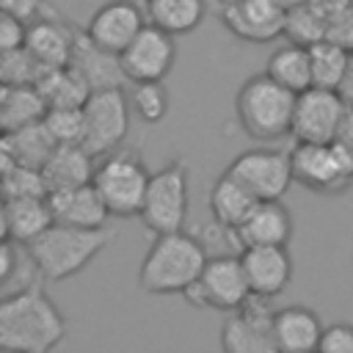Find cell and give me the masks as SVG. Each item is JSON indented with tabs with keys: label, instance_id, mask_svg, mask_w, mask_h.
I'll return each instance as SVG.
<instances>
[{
	"label": "cell",
	"instance_id": "26",
	"mask_svg": "<svg viewBox=\"0 0 353 353\" xmlns=\"http://www.w3.org/2000/svg\"><path fill=\"white\" fill-rule=\"evenodd\" d=\"M3 154H8L17 165H28V168H44V163L50 160V154L55 152V141L50 135V130L44 127V121L28 124L22 130L14 132H3Z\"/></svg>",
	"mask_w": 353,
	"mask_h": 353
},
{
	"label": "cell",
	"instance_id": "7",
	"mask_svg": "<svg viewBox=\"0 0 353 353\" xmlns=\"http://www.w3.org/2000/svg\"><path fill=\"white\" fill-rule=\"evenodd\" d=\"M185 301L196 309H212V312H237L248 303L254 295L240 262V254H218L210 256L201 276L182 292Z\"/></svg>",
	"mask_w": 353,
	"mask_h": 353
},
{
	"label": "cell",
	"instance_id": "18",
	"mask_svg": "<svg viewBox=\"0 0 353 353\" xmlns=\"http://www.w3.org/2000/svg\"><path fill=\"white\" fill-rule=\"evenodd\" d=\"M69 66L91 85V91L113 88V85H121V83L127 80L119 55L110 52V50H105V47H99L85 30H80V33L74 36V47H72Z\"/></svg>",
	"mask_w": 353,
	"mask_h": 353
},
{
	"label": "cell",
	"instance_id": "27",
	"mask_svg": "<svg viewBox=\"0 0 353 353\" xmlns=\"http://www.w3.org/2000/svg\"><path fill=\"white\" fill-rule=\"evenodd\" d=\"M265 72L281 83L284 88L301 94L306 88H312V55H309V44H298V41H287L279 50L270 52Z\"/></svg>",
	"mask_w": 353,
	"mask_h": 353
},
{
	"label": "cell",
	"instance_id": "36",
	"mask_svg": "<svg viewBox=\"0 0 353 353\" xmlns=\"http://www.w3.org/2000/svg\"><path fill=\"white\" fill-rule=\"evenodd\" d=\"M320 353H353V323H331L323 328Z\"/></svg>",
	"mask_w": 353,
	"mask_h": 353
},
{
	"label": "cell",
	"instance_id": "9",
	"mask_svg": "<svg viewBox=\"0 0 353 353\" xmlns=\"http://www.w3.org/2000/svg\"><path fill=\"white\" fill-rule=\"evenodd\" d=\"M290 154H292L295 182L312 193L336 196L353 185V163L334 141L331 143H295Z\"/></svg>",
	"mask_w": 353,
	"mask_h": 353
},
{
	"label": "cell",
	"instance_id": "32",
	"mask_svg": "<svg viewBox=\"0 0 353 353\" xmlns=\"http://www.w3.org/2000/svg\"><path fill=\"white\" fill-rule=\"evenodd\" d=\"M130 105H132V113H135L141 121H146V124L163 121L165 113H168V91H165L163 80L132 83Z\"/></svg>",
	"mask_w": 353,
	"mask_h": 353
},
{
	"label": "cell",
	"instance_id": "12",
	"mask_svg": "<svg viewBox=\"0 0 353 353\" xmlns=\"http://www.w3.org/2000/svg\"><path fill=\"white\" fill-rule=\"evenodd\" d=\"M273 314L268 298L251 295L248 303L226 314L221 325V353H281L273 336Z\"/></svg>",
	"mask_w": 353,
	"mask_h": 353
},
{
	"label": "cell",
	"instance_id": "35",
	"mask_svg": "<svg viewBox=\"0 0 353 353\" xmlns=\"http://www.w3.org/2000/svg\"><path fill=\"white\" fill-rule=\"evenodd\" d=\"M287 36L298 44H314L328 33H325V25L317 22V17L309 8H292L287 17Z\"/></svg>",
	"mask_w": 353,
	"mask_h": 353
},
{
	"label": "cell",
	"instance_id": "25",
	"mask_svg": "<svg viewBox=\"0 0 353 353\" xmlns=\"http://www.w3.org/2000/svg\"><path fill=\"white\" fill-rule=\"evenodd\" d=\"M50 105L39 85H3L0 88V130L14 132L28 124L44 121Z\"/></svg>",
	"mask_w": 353,
	"mask_h": 353
},
{
	"label": "cell",
	"instance_id": "14",
	"mask_svg": "<svg viewBox=\"0 0 353 353\" xmlns=\"http://www.w3.org/2000/svg\"><path fill=\"white\" fill-rule=\"evenodd\" d=\"M290 8L284 0H240L221 6V22L232 36L248 44H265L287 33Z\"/></svg>",
	"mask_w": 353,
	"mask_h": 353
},
{
	"label": "cell",
	"instance_id": "15",
	"mask_svg": "<svg viewBox=\"0 0 353 353\" xmlns=\"http://www.w3.org/2000/svg\"><path fill=\"white\" fill-rule=\"evenodd\" d=\"M149 19L143 17V11L132 3V0H108L105 6H99L91 19L85 22V33L105 50L121 55L132 39L143 30Z\"/></svg>",
	"mask_w": 353,
	"mask_h": 353
},
{
	"label": "cell",
	"instance_id": "20",
	"mask_svg": "<svg viewBox=\"0 0 353 353\" xmlns=\"http://www.w3.org/2000/svg\"><path fill=\"white\" fill-rule=\"evenodd\" d=\"M323 323L314 309L303 303H290L273 314V336L281 353H314L323 336Z\"/></svg>",
	"mask_w": 353,
	"mask_h": 353
},
{
	"label": "cell",
	"instance_id": "28",
	"mask_svg": "<svg viewBox=\"0 0 353 353\" xmlns=\"http://www.w3.org/2000/svg\"><path fill=\"white\" fill-rule=\"evenodd\" d=\"M207 14L204 0H146V19L171 36H185L201 25Z\"/></svg>",
	"mask_w": 353,
	"mask_h": 353
},
{
	"label": "cell",
	"instance_id": "23",
	"mask_svg": "<svg viewBox=\"0 0 353 353\" xmlns=\"http://www.w3.org/2000/svg\"><path fill=\"white\" fill-rule=\"evenodd\" d=\"M74 36L77 33L66 22H61L55 17H41V19H36V22L28 25V41H25V47L47 69H58V66H69Z\"/></svg>",
	"mask_w": 353,
	"mask_h": 353
},
{
	"label": "cell",
	"instance_id": "5",
	"mask_svg": "<svg viewBox=\"0 0 353 353\" xmlns=\"http://www.w3.org/2000/svg\"><path fill=\"white\" fill-rule=\"evenodd\" d=\"M152 171L135 149H116L105 154L94 171V188L105 199L110 215L132 218L141 215Z\"/></svg>",
	"mask_w": 353,
	"mask_h": 353
},
{
	"label": "cell",
	"instance_id": "33",
	"mask_svg": "<svg viewBox=\"0 0 353 353\" xmlns=\"http://www.w3.org/2000/svg\"><path fill=\"white\" fill-rule=\"evenodd\" d=\"M44 127L50 130L58 146L83 143L85 138V113L83 108H50L44 116Z\"/></svg>",
	"mask_w": 353,
	"mask_h": 353
},
{
	"label": "cell",
	"instance_id": "19",
	"mask_svg": "<svg viewBox=\"0 0 353 353\" xmlns=\"http://www.w3.org/2000/svg\"><path fill=\"white\" fill-rule=\"evenodd\" d=\"M50 207H52L55 221L69 223V226L99 229V226H108V218H110V210H108L105 199L99 196V190L94 188V182L52 190L50 193Z\"/></svg>",
	"mask_w": 353,
	"mask_h": 353
},
{
	"label": "cell",
	"instance_id": "16",
	"mask_svg": "<svg viewBox=\"0 0 353 353\" xmlns=\"http://www.w3.org/2000/svg\"><path fill=\"white\" fill-rule=\"evenodd\" d=\"M240 262L248 287L259 298H276L292 279V256L287 245H245L240 248Z\"/></svg>",
	"mask_w": 353,
	"mask_h": 353
},
{
	"label": "cell",
	"instance_id": "13",
	"mask_svg": "<svg viewBox=\"0 0 353 353\" xmlns=\"http://www.w3.org/2000/svg\"><path fill=\"white\" fill-rule=\"evenodd\" d=\"M119 61L130 83L165 80L176 63V41L168 30L146 22L132 44L119 55Z\"/></svg>",
	"mask_w": 353,
	"mask_h": 353
},
{
	"label": "cell",
	"instance_id": "39",
	"mask_svg": "<svg viewBox=\"0 0 353 353\" xmlns=\"http://www.w3.org/2000/svg\"><path fill=\"white\" fill-rule=\"evenodd\" d=\"M19 265H22L19 243L11 237H3V243H0V281L8 284L14 279V273L19 270Z\"/></svg>",
	"mask_w": 353,
	"mask_h": 353
},
{
	"label": "cell",
	"instance_id": "6",
	"mask_svg": "<svg viewBox=\"0 0 353 353\" xmlns=\"http://www.w3.org/2000/svg\"><path fill=\"white\" fill-rule=\"evenodd\" d=\"M188 188H190V174L188 163L182 157L165 163L160 171L152 174L146 199L141 207V223L152 234H168L185 229L188 221Z\"/></svg>",
	"mask_w": 353,
	"mask_h": 353
},
{
	"label": "cell",
	"instance_id": "10",
	"mask_svg": "<svg viewBox=\"0 0 353 353\" xmlns=\"http://www.w3.org/2000/svg\"><path fill=\"white\" fill-rule=\"evenodd\" d=\"M226 171L234 179H240L259 201L281 199L287 188L295 182L292 154L284 149H273V146H256V149L240 152L229 163Z\"/></svg>",
	"mask_w": 353,
	"mask_h": 353
},
{
	"label": "cell",
	"instance_id": "40",
	"mask_svg": "<svg viewBox=\"0 0 353 353\" xmlns=\"http://www.w3.org/2000/svg\"><path fill=\"white\" fill-rule=\"evenodd\" d=\"M334 143H336V146L350 157V163H353V108H347V110H345V116H342V124H339V130H336Z\"/></svg>",
	"mask_w": 353,
	"mask_h": 353
},
{
	"label": "cell",
	"instance_id": "44",
	"mask_svg": "<svg viewBox=\"0 0 353 353\" xmlns=\"http://www.w3.org/2000/svg\"><path fill=\"white\" fill-rule=\"evenodd\" d=\"M314 353H320V350H314Z\"/></svg>",
	"mask_w": 353,
	"mask_h": 353
},
{
	"label": "cell",
	"instance_id": "2",
	"mask_svg": "<svg viewBox=\"0 0 353 353\" xmlns=\"http://www.w3.org/2000/svg\"><path fill=\"white\" fill-rule=\"evenodd\" d=\"M207 248L185 229L154 234L138 268V287L149 295L185 292L207 265Z\"/></svg>",
	"mask_w": 353,
	"mask_h": 353
},
{
	"label": "cell",
	"instance_id": "8",
	"mask_svg": "<svg viewBox=\"0 0 353 353\" xmlns=\"http://www.w3.org/2000/svg\"><path fill=\"white\" fill-rule=\"evenodd\" d=\"M130 94L121 85L91 91L88 102L83 105L85 113V138L83 146L94 157H105L116 152L130 130Z\"/></svg>",
	"mask_w": 353,
	"mask_h": 353
},
{
	"label": "cell",
	"instance_id": "38",
	"mask_svg": "<svg viewBox=\"0 0 353 353\" xmlns=\"http://www.w3.org/2000/svg\"><path fill=\"white\" fill-rule=\"evenodd\" d=\"M0 11L22 22H36L47 14V0H0Z\"/></svg>",
	"mask_w": 353,
	"mask_h": 353
},
{
	"label": "cell",
	"instance_id": "43",
	"mask_svg": "<svg viewBox=\"0 0 353 353\" xmlns=\"http://www.w3.org/2000/svg\"><path fill=\"white\" fill-rule=\"evenodd\" d=\"M3 353H22V350H8V347H3Z\"/></svg>",
	"mask_w": 353,
	"mask_h": 353
},
{
	"label": "cell",
	"instance_id": "29",
	"mask_svg": "<svg viewBox=\"0 0 353 353\" xmlns=\"http://www.w3.org/2000/svg\"><path fill=\"white\" fill-rule=\"evenodd\" d=\"M309 55H312V83L320 88H336L339 91V85L350 69L353 52L345 44L325 36V39L309 44Z\"/></svg>",
	"mask_w": 353,
	"mask_h": 353
},
{
	"label": "cell",
	"instance_id": "17",
	"mask_svg": "<svg viewBox=\"0 0 353 353\" xmlns=\"http://www.w3.org/2000/svg\"><path fill=\"white\" fill-rule=\"evenodd\" d=\"M292 237V212L281 199H268L254 207V212L234 229L240 248L245 245H287Z\"/></svg>",
	"mask_w": 353,
	"mask_h": 353
},
{
	"label": "cell",
	"instance_id": "11",
	"mask_svg": "<svg viewBox=\"0 0 353 353\" xmlns=\"http://www.w3.org/2000/svg\"><path fill=\"white\" fill-rule=\"evenodd\" d=\"M347 105L336 88L312 85L298 94L295 116H292V138L295 143H331L342 124Z\"/></svg>",
	"mask_w": 353,
	"mask_h": 353
},
{
	"label": "cell",
	"instance_id": "22",
	"mask_svg": "<svg viewBox=\"0 0 353 353\" xmlns=\"http://www.w3.org/2000/svg\"><path fill=\"white\" fill-rule=\"evenodd\" d=\"M259 204V199L240 182L234 179L229 171H223L212 188H210V212H212V221L226 229V232H234L237 226H243V221L254 212V207Z\"/></svg>",
	"mask_w": 353,
	"mask_h": 353
},
{
	"label": "cell",
	"instance_id": "42",
	"mask_svg": "<svg viewBox=\"0 0 353 353\" xmlns=\"http://www.w3.org/2000/svg\"><path fill=\"white\" fill-rule=\"evenodd\" d=\"M221 6H232V3H240V0H218Z\"/></svg>",
	"mask_w": 353,
	"mask_h": 353
},
{
	"label": "cell",
	"instance_id": "31",
	"mask_svg": "<svg viewBox=\"0 0 353 353\" xmlns=\"http://www.w3.org/2000/svg\"><path fill=\"white\" fill-rule=\"evenodd\" d=\"M44 72H47V66L39 63L36 55L28 47L0 52V80H3V85H36Z\"/></svg>",
	"mask_w": 353,
	"mask_h": 353
},
{
	"label": "cell",
	"instance_id": "24",
	"mask_svg": "<svg viewBox=\"0 0 353 353\" xmlns=\"http://www.w3.org/2000/svg\"><path fill=\"white\" fill-rule=\"evenodd\" d=\"M94 154L83 143H69V146H55L50 160L44 163L41 174L47 182V190H63V188H77L94 182Z\"/></svg>",
	"mask_w": 353,
	"mask_h": 353
},
{
	"label": "cell",
	"instance_id": "34",
	"mask_svg": "<svg viewBox=\"0 0 353 353\" xmlns=\"http://www.w3.org/2000/svg\"><path fill=\"white\" fill-rule=\"evenodd\" d=\"M3 196H6V199H19V196H50L41 168L14 165V168L3 171Z\"/></svg>",
	"mask_w": 353,
	"mask_h": 353
},
{
	"label": "cell",
	"instance_id": "21",
	"mask_svg": "<svg viewBox=\"0 0 353 353\" xmlns=\"http://www.w3.org/2000/svg\"><path fill=\"white\" fill-rule=\"evenodd\" d=\"M55 223L50 196H19L3 201V237L28 245Z\"/></svg>",
	"mask_w": 353,
	"mask_h": 353
},
{
	"label": "cell",
	"instance_id": "4",
	"mask_svg": "<svg viewBox=\"0 0 353 353\" xmlns=\"http://www.w3.org/2000/svg\"><path fill=\"white\" fill-rule=\"evenodd\" d=\"M295 99L298 94L276 83L268 72L248 77L234 97V113L240 130L259 141L270 143L292 132V116H295Z\"/></svg>",
	"mask_w": 353,
	"mask_h": 353
},
{
	"label": "cell",
	"instance_id": "30",
	"mask_svg": "<svg viewBox=\"0 0 353 353\" xmlns=\"http://www.w3.org/2000/svg\"><path fill=\"white\" fill-rule=\"evenodd\" d=\"M36 85L50 108H83L91 97V85L72 66L47 69Z\"/></svg>",
	"mask_w": 353,
	"mask_h": 353
},
{
	"label": "cell",
	"instance_id": "37",
	"mask_svg": "<svg viewBox=\"0 0 353 353\" xmlns=\"http://www.w3.org/2000/svg\"><path fill=\"white\" fill-rule=\"evenodd\" d=\"M28 41V22L0 11V52L8 50H19Z\"/></svg>",
	"mask_w": 353,
	"mask_h": 353
},
{
	"label": "cell",
	"instance_id": "3",
	"mask_svg": "<svg viewBox=\"0 0 353 353\" xmlns=\"http://www.w3.org/2000/svg\"><path fill=\"white\" fill-rule=\"evenodd\" d=\"M113 237L116 232L110 226L85 229L55 221L44 234L25 245V254L47 281H63L91 265Z\"/></svg>",
	"mask_w": 353,
	"mask_h": 353
},
{
	"label": "cell",
	"instance_id": "1",
	"mask_svg": "<svg viewBox=\"0 0 353 353\" xmlns=\"http://www.w3.org/2000/svg\"><path fill=\"white\" fill-rule=\"evenodd\" d=\"M69 334V323L39 281L3 295L0 347L22 353H52Z\"/></svg>",
	"mask_w": 353,
	"mask_h": 353
},
{
	"label": "cell",
	"instance_id": "41",
	"mask_svg": "<svg viewBox=\"0 0 353 353\" xmlns=\"http://www.w3.org/2000/svg\"><path fill=\"white\" fill-rule=\"evenodd\" d=\"M339 94H342L345 105L353 108V61H350V69H347V74H345V80H342V85H339Z\"/></svg>",
	"mask_w": 353,
	"mask_h": 353
}]
</instances>
